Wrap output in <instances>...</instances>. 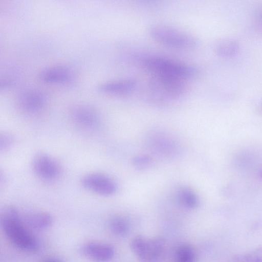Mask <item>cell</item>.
Returning <instances> with one entry per match:
<instances>
[{
	"mask_svg": "<svg viewBox=\"0 0 262 262\" xmlns=\"http://www.w3.org/2000/svg\"><path fill=\"white\" fill-rule=\"evenodd\" d=\"M142 67L150 76L187 81L197 73L194 67L172 58L158 55L144 56L140 60Z\"/></svg>",
	"mask_w": 262,
	"mask_h": 262,
	"instance_id": "cell-1",
	"label": "cell"
},
{
	"mask_svg": "<svg viewBox=\"0 0 262 262\" xmlns=\"http://www.w3.org/2000/svg\"><path fill=\"white\" fill-rule=\"evenodd\" d=\"M1 223L5 235L15 246L30 252L38 248L37 240L25 228L16 207L7 205L2 209Z\"/></svg>",
	"mask_w": 262,
	"mask_h": 262,
	"instance_id": "cell-2",
	"label": "cell"
},
{
	"mask_svg": "<svg viewBox=\"0 0 262 262\" xmlns=\"http://www.w3.org/2000/svg\"><path fill=\"white\" fill-rule=\"evenodd\" d=\"M186 82L178 79L150 76L148 84L149 99L159 104L175 101L185 94Z\"/></svg>",
	"mask_w": 262,
	"mask_h": 262,
	"instance_id": "cell-3",
	"label": "cell"
},
{
	"mask_svg": "<svg viewBox=\"0 0 262 262\" xmlns=\"http://www.w3.org/2000/svg\"><path fill=\"white\" fill-rule=\"evenodd\" d=\"M149 34L155 41L171 48L191 49L195 48L198 45V41L193 35L170 26H154L150 28Z\"/></svg>",
	"mask_w": 262,
	"mask_h": 262,
	"instance_id": "cell-4",
	"label": "cell"
},
{
	"mask_svg": "<svg viewBox=\"0 0 262 262\" xmlns=\"http://www.w3.org/2000/svg\"><path fill=\"white\" fill-rule=\"evenodd\" d=\"M145 144L150 152L163 159L177 158L181 151V145L176 138L163 130L150 132L145 138Z\"/></svg>",
	"mask_w": 262,
	"mask_h": 262,
	"instance_id": "cell-5",
	"label": "cell"
},
{
	"mask_svg": "<svg viewBox=\"0 0 262 262\" xmlns=\"http://www.w3.org/2000/svg\"><path fill=\"white\" fill-rule=\"evenodd\" d=\"M130 247L141 262H160L165 252V242L159 236L149 238L137 235L132 239Z\"/></svg>",
	"mask_w": 262,
	"mask_h": 262,
	"instance_id": "cell-6",
	"label": "cell"
},
{
	"mask_svg": "<svg viewBox=\"0 0 262 262\" xmlns=\"http://www.w3.org/2000/svg\"><path fill=\"white\" fill-rule=\"evenodd\" d=\"M71 120L79 128L86 132H93L99 127L101 117L93 107L86 104H77L70 112Z\"/></svg>",
	"mask_w": 262,
	"mask_h": 262,
	"instance_id": "cell-7",
	"label": "cell"
},
{
	"mask_svg": "<svg viewBox=\"0 0 262 262\" xmlns=\"http://www.w3.org/2000/svg\"><path fill=\"white\" fill-rule=\"evenodd\" d=\"M32 167L36 176L46 182L54 181L61 174L59 163L52 156L44 152L38 153L34 157Z\"/></svg>",
	"mask_w": 262,
	"mask_h": 262,
	"instance_id": "cell-8",
	"label": "cell"
},
{
	"mask_svg": "<svg viewBox=\"0 0 262 262\" xmlns=\"http://www.w3.org/2000/svg\"><path fill=\"white\" fill-rule=\"evenodd\" d=\"M47 102L45 93L37 89H28L21 92L17 99V104L21 112L34 115L41 112Z\"/></svg>",
	"mask_w": 262,
	"mask_h": 262,
	"instance_id": "cell-9",
	"label": "cell"
},
{
	"mask_svg": "<svg viewBox=\"0 0 262 262\" xmlns=\"http://www.w3.org/2000/svg\"><path fill=\"white\" fill-rule=\"evenodd\" d=\"M81 182L85 189L104 196L113 195L118 189L117 184L112 178L100 173L85 175Z\"/></svg>",
	"mask_w": 262,
	"mask_h": 262,
	"instance_id": "cell-10",
	"label": "cell"
},
{
	"mask_svg": "<svg viewBox=\"0 0 262 262\" xmlns=\"http://www.w3.org/2000/svg\"><path fill=\"white\" fill-rule=\"evenodd\" d=\"M38 77L41 81L47 83L63 84L71 82L74 78V74L68 66L56 65L41 70Z\"/></svg>",
	"mask_w": 262,
	"mask_h": 262,
	"instance_id": "cell-11",
	"label": "cell"
},
{
	"mask_svg": "<svg viewBox=\"0 0 262 262\" xmlns=\"http://www.w3.org/2000/svg\"><path fill=\"white\" fill-rule=\"evenodd\" d=\"M82 253L86 257L96 262H107L113 258L115 250L111 245L97 242L84 244L81 247Z\"/></svg>",
	"mask_w": 262,
	"mask_h": 262,
	"instance_id": "cell-12",
	"label": "cell"
},
{
	"mask_svg": "<svg viewBox=\"0 0 262 262\" xmlns=\"http://www.w3.org/2000/svg\"><path fill=\"white\" fill-rule=\"evenodd\" d=\"M137 82L132 78L114 80L99 85V91L109 95L123 96L131 94L136 88Z\"/></svg>",
	"mask_w": 262,
	"mask_h": 262,
	"instance_id": "cell-13",
	"label": "cell"
},
{
	"mask_svg": "<svg viewBox=\"0 0 262 262\" xmlns=\"http://www.w3.org/2000/svg\"><path fill=\"white\" fill-rule=\"evenodd\" d=\"M24 220L29 227L39 230L49 228L53 221L52 215L43 211L30 212L24 216Z\"/></svg>",
	"mask_w": 262,
	"mask_h": 262,
	"instance_id": "cell-14",
	"label": "cell"
},
{
	"mask_svg": "<svg viewBox=\"0 0 262 262\" xmlns=\"http://www.w3.org/2000/svg\"><path fill=\"white\" fill-rule=\"evenodd\" d=\"M176 197L178 203L184 208L194 209L199 206L198 195L189 187L183 186L178 188L176 193Z\"/></svg>",
	"mask_w": 262,
	"mask_h": 262,
	"instance_id": "cell-15",
	"label": "cell"
},
{
	"mask_svg": "<svg viewBox=\"0 0 262 262\" xmlns=\"http://www.w3.org/2000/svg\"><path fill=\"white\" fill-rule=\"evenodd\" d=\"M239 49L238 42L232 38L222 39L215 46V53L223 58L234 56L238 53Z\"/></svg>",
	"mask_w": 262,
	"mask_h": 262,
	"instance_id": "cell-16",
	"label": "cell"
},
{
	"mask_svg": "<svg viewBox=\"0 0 262 262\" xmlns=\"http://www.w3.org/2000/svg\"><path fill=\"white\" fill-rule=\"evenodd\" d=\"M108 225L111 232L117 236H126L129 232L130 225L128 221L121 216L112 217Z\"/></svg>",
	"mask_w": 262,
	"mask_h": 262,
	"instance_id": "cell-17",
	"label": "cell"
},
{
	"mask_svg": "<svg viewBox=\"0 0 262 262\" xmlns=\"http://www.w3.org/2000/svg\"><path fill=\"white\" fill-rule=\"evenodd\" d=\"M195 253L193 247L189 244H184L177 248L174 262H195Z\"/></svg>",
	"mask_w": 262,
	"mask_h": 262,
	"instance_id": "cell-18",
	"label": "cell"
},
{
	"mask_svg": "<svg viewBox=\"0 0 262 262\" xmlns=\"http://www.w3.org/2000/svg\"><path fill=\"white\" fill-rule=\"evenodd\" d=\"M235 262H262V247L237 256Z\"/></svg>",
	"mask_w": 262,
	"mask_h": 262,
	"instance_id": "cell-19",
	"label": "cell"
},
{
	"mask_svg": "<svg viewBox=\"0 0 262 262\" xmlns=\"http://www.w3.org/2000/svg\"><path fill=\"white\" fill-rule=\"evenodd\" d=\"M134 166L139 170H145L152 166V158L148 155H139L134 157L132 160Z\"/></svg>",
	"mask_w": 262,
	"mask_h": 262,
	"instance_id": "cell-20",
	"label": "cell"
},
{
	"mask_svg": "<svg viewBox=\"0 0 262 262\" xmlns=\"http://www.w3.org/2000/svg\"><path fill=\"white\" fill-rule=\"evenodd\" d=\"M14 138L13 136L8 133H4L0 136V149L1 151H5L9 149L13 144Z\"/></svg>",
	"mask_w": 262,
	"mask_h": 262,
	"instance_id": "cell-21",
	"label": "cell"
},
{
	"mask_svg": "<svg viewBox=\"0 0 262 262\" xmlns=\"http://www.w3.org/2000/svg\"><path fill=\"white\" fill-rule=\"evenodd\" d=\"M44 262H62L60 259L56 257L49 258L45 260Z\"/></svg>",
	"mask_w": 262,
	"mask_h": 262,
	"instance_id": "cell-22",
	"label": "cell"
},
{
	"mask_svg": "<svg viewBox=\"0 0 262 262\" xmlns=\"http://www.w3.org/2000/svg\"><path fill=\"white\" fill-rule=\"evenodd\" d=\"M259 177L260 180L262 181V167L260 169L259 172Z\"/></svg>",
	"mask_w": 262,
	"mask_h": 262,
	"instance_id": "cell-23",
	"label": "cell"
},
{
	"mask_svg": "<svg viewBox=\"0 0 262 262\" xmlns=\"http://www.w3.org/2000/svg\"><path fill=\"white\" fill-rule=\"evenodd\" d=\"M261 20H262V14H261Z\"/></svg>",
	"mask_w": 262,
	"mask_h": 262,
	"instance_id": "cell-24",
	"label": "cell"
}]
</instances>
